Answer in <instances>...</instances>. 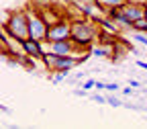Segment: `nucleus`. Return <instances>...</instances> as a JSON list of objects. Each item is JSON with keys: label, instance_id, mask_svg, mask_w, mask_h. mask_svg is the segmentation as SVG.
<instances>
[{"label": "nucleus", "instance_id": "f257e3e1", "mask_svg": "<svg viewBox=\"0 0 147 129\" xmlns=\"http://www.w3.org/2000/svg\"><path fill=\"white\" fill-rule=\"evenodd\" d=\"M2 31L10 35L12 41L23 43L25 39H29V12L27 10H12L8 12V21H4Z\"/></svg>", "mask_w": 147, "mask_h": 129}, {"label": "nucleus", "instance_id": "f03ea898", "mask_svg": "<svg viewBox=\"0 0 147 129\" xmlns=\"http://www.w3.org/2000/svg\"><path fill=\"white\" fill-rule=\"evenodd\" d=\"M94 37H100V31H98V23L96 21H88V18H80V21H71V39L76 41L82 47H88L90 41Z\"/></svg>", "mask_w": 147, "mask_h": 129}, {"label": "nucleus", "instance_id": "7ed1b4c3", "mask_svg": "<svg viewBox=\"0 0 147 129\" xmlns=\"http://www.w3.org/2000/svg\"><path fill=\"white\" fill-rule=\"evenodd\" d=\"M86 58H76V55H57V53H53V51H45L43 55V62L47 66L49 72H69L74 70L78 64H82Z\"/></svg>", "mask_w": 147, "mask_h": 129}, {"label": "nucleus", "instance_id": "20e7f679", "mask_svg": "<svg viewBox=\"0 0 147 129\" xmlns=\"http://www.w3.org/2000/svg\"><path fill=\"white\" fill-rule=\"evenodd\" d=\"M49 23L45 21L43 12H29V33L37 41H47Z\"/></svg>", "mask_w": 147, "mask_h": 129}, {"label": "nucleus", "instance_id": "39448f33", "mask_svg": "<svg viewBox=\"0 0 147 129\" xmlns=\"http://www.w3.org/2000/svg\"><path fill=\"white\" fill-rule=\"evenodd\" d=\"M71 37V21L67 16H61L57 18L53 25H49V31H47V43L51 41H61V39H69Z\"/></svg>", "mask_w": 147, "mask_h": 129}, {"label": "nucleus", "instance_id": "423d86ee", "mask_svg": "<svg viewBox=\"0 0 147 129\" xmlns=\"http://www.w3.org/2000/svg\"><path fill=\"white\" fill-rule=\"evenodd\" d=\"M76 49H80V45L69 37V39H61V41H51L49 43V51L57 53V55H76Z\"/></svg>", "mask_w": 147, "mask_h": 129}, {"label": "nucleus", "instance_id": "0eeeda50", "mask_svg": "<svg viewBox=\"0 0 147 129\" xmlns=\"http://www.w3.org/2000/svg\"><path fill=\"white\" fill-rule=\"evenodd\" d=\"M41 43H43V41H37V39H33V37L25 39V41L21 43L23 55H25V58H41V60H43L45 51H43V45H41Z\"/></svg>", "mask_w": 147, "mask_h": 129}, {"label": "nucleus", "instance_id": "6e6552de", "mask_svg": "<svg viewBox=\"0 0 147 129\" xmlns=\"http://www.w3.org/2000/svg\"><path fill=\"white\" fill-rule=\"evenodd\" d=\"M106 16L113 18V21L119 27H123V29H133V21L129 18V14L125 12V8H108L106 10Z\"/></svg>", "mask_w": 147, "mask_h": 129}, {"label": "nucleus", "instance_id": "1a4fd4ad", "mask_svg": "<svg viewBox=\"0 0 147 129\" xmlns=\"http://www.w3.org/2000/svg\"><path fill=\"white\" fill-rule=\"evenodd\" d=\"M123 8H125V12L129 14V18H131V21L135 23V21H139V18H143V16H145L147 4H141V2H131V0H129V2H127Z\"/></svg>", "mask_w": 147, "mask_h": 129}, {"label": "nucleus", "instance_id": "9d476101", "mask_svg": "<svg viewBox=\"0 0 147 129\" xmlns=\"http://www.w3.org/2000/svg\"><path fill=\"white\" fill-rule=\"evenodd\" d=\"M98 2V6L100 8H104V10H108V8H123L129 0H96Z\"/></svg>", "mask_w": 147, "mask_h": 129}, {"label": "nucleus", "instance_id": "9b49d317", "mask_svg": "<svg viewBox=\"0 0 147 129\" xmlns=\"http://www.w3.org/2000/svg\"><path fill=\"white\" fill-rule=\"evenodd\" d=\"M106 105H110V107H115V109H119V107H125V103L121 100V98H117L113 92H106Z\"/></svg>", "mask_w": 147, "mask_h": 129}, {"label": "nucleus", "instance_id": "f8f14e48", "mask_svg": "<svg viewBox=\"0 0 147 129\" xmlns=\"http://www.w3.org/2000/svg\"><path fill=\"white\" fill-rule=\"evenodd\" d=\"M133 31H137V33H145V35H147V18H145V16L133 23Z\"/></svg>", "mask_w": 147, "mask_h": 129}, {"label": "nucleus", "instance_id": "ddd939ff", "mask_svg": "<svg viewBox=\"0 0 147 129\" xmlns=\"http://www.w3.org/2000/svg\"><path fill=\"white\" fill-rule=\"evenodd\" d=\"M110 47H94L92 49V55H96V58H110Z\"/></svg>", "mask_w": 147, "mask_h": 129}, {"label": "nucleus", "instance_id": "4468645a", "mask_svg": "<svg viewBox=\"0 0 147 129\" xmlns=\"http://www.w3.org/2000/svg\"><path fill=\"white\" fill-rule=\"evenodd\" d=\"M92 103H98V105H106V96L98 94V92H90V96H88Z\"/></svg>", "mask_w": 147, "mask_h": 129}, {"label": "nucleus", "instance_id": "2eb2a0df", "mask_svg": "<svg viewBox=\"0 0 147 129\" xmlns=\"http://www.w3.org/2000/svg\"><path fill=\"white\" fill-rule=\"evenodd\" d=\"M82 88L90 92L92 88H96V80H92V78H90V80H84V82H82Z\"/></svg>", "mask_w": 147, "mask_h": 129}, {"label": "nucleus", "instance_id": "dca6fc26", "mask_svg": "<svg viewBox=\"0 0 147 129\" xmlns=\"http://www.w3.org/2000/svg\"><path fill=\"white\" fill-rule=\"evenodd\" d=\"M65 78V72H53V76H51V80L55 82V84H57V82H61Z\"/></svg>", "mask_w": 147, "mask_h": 129}, {"label": "nucleus", "instance_id": "f3484780", "mask_svg": "<svg viewBox=\"0 0 147 129\" xmlns=\"http://www.w3.org/2000/svg\"><path fill=\"white\" fill-rule=\"evenodd\" d=\"M119 90H121V86L117 82H106V92H119Z\"/></svg>", "mask_w": 147, "mask_h": 129}, {"label": "nucleus", "instance_id": "a211bd4d", "mask_svg": "<svg viewBox=\"0 0 147 129\" xmlns=\"http://www.w3.org/2000/svg\"><path fill=\"white\" fill-rule=\"evenodd\" d=\"M135 41L147 47V37H145V33H137V35H135Z\"/></svg>", "mask_w": 147, "mask_h": 129}, {"label": "nucleus", "instance_id": "6ab92c4d", "mask_svg": "<svg viewBox=\"0 0 147 129\" xmlns=\"http://www.w3.org/2000/svg\"><path fill=\"white\" fill-rule=\"evenodd\" d=\"M74 96H90V92L88 90H84V88H76V90H74Z\"/></svg>", "mask_w": 147, "mask_h": 129}, {"label": "nucleus", "instance_id": "aec40b11", "mask_svg": "<svg viewBox=\"0 0 147 129\" xmlns=\"http://www.w3.org/2000/svg\"><path fill=\"white\" fill-rule=\"evenodd\" d=\"M133 90H135V88H133L131 84H129V86H123V94L129 96V94H133Z\"/></svg>", "mask_w": 147, "mask_h": 129}, {"label": "nucleus", "instance_id": "412c9836", "mask_svg": "<svg viewBox=\"0 0 147 129\" xmlns=\"http://www.w3.org/2000/svg\"><path fill=\"white\" fill-rule=\"evenodd\" d=\"M96 90H100V92H106V82H100V80H96Z\"/></svg>", "mask_w": 147, "mask_h": 129}, {"label": "nucleus", "instance_id": "4be33fe9", "mask_svg": "<svg viewBox=\"0 0 147 129\" xmlns=\"http://www.w3.org/2000/svg\"><path fill=\"white\" fill-rule=\"evenodd\" d=\"M129 84H131L135 90H139V86H141V82H137V80H129Z\"/></svg>", "mask_w": 147, "mask_h": 129}, {"label": "nucleus", "instance_id": "5701e85b", "mask_svg": "<svg viewBox=\"0 0 147 129\" xmlns=\"http://www.w3.org/2000/svg\"><path fill=\"white\" fill-rule=\"evenodd\" d=\"M137 66L143 68V70H147V62H143V60H137Z\"/></svg>", "mask_w": 147, "mask_h": 129}, {"label": "nucleus", "instance_id": "b1692460", "mask_svg": "<svg viewBox=\"0 0 147 129\" xmlns=\"http://www.w3.org/2000/svg\"><path fill=\"white\" fill-rule=\"evenodd\" d=\"M0 109H2V113H4V115H12V111H10L8 107H4V105H2V107H0Z\"/></svg>", "mask_w": 147, "mask_h": 129}, {"label": "nucleus", "instance_id": "393cba45", "mask_svg": "<svg viewBox=\"0 0 147 129\" xmlns=\"http://www.w3.org/2000/svg\"><path fill=\"white\" fill-rule=\"evenodd\" d=\"M145 18H147V10H145Z\"/></svg>", "mask_w": 147, "mask_h": 129}, {"label": "nucleus", "instance_id": "a878e982", "mask_svg": "<svg viewBox=\"0 0 147 129\" xmlns=\"http://www.w3.org/2000/svg\"><path fill=\"white\" fill-rule=\"evenodd\" d=\"M145 84H147V82H145Z\"/></svg>", "mask_w": 147, "mask_h": 129}]
</instances>
